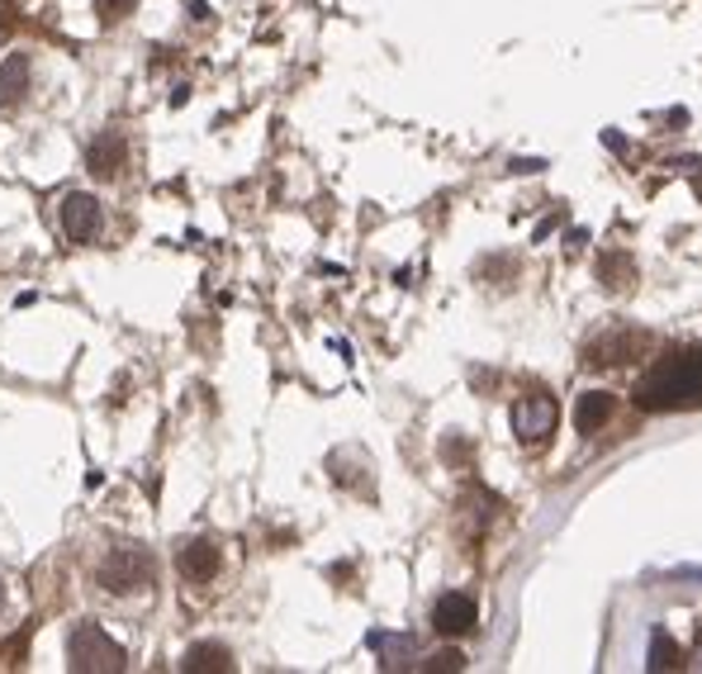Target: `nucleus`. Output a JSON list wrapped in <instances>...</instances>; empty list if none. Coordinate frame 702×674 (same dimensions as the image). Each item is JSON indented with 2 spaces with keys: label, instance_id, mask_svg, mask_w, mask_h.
Instances as JSON below:
<instances>
[{
  "label": "nucleus",
  "instance_id": "1",
  "mask_svg": "<svg viewBox=\"0 0 702 674\" xmlns=\"http://www.w3.org/2000/svg\"><path fill=\"white\" fill-rule=\"evenodd\" d=\"M698 404H702V347H683L674 357H664L636 385V409L646 413H679Z\"/></svg>",
  "mask_w": 702,
  "mask_h": 674
},
{
  "label": "nucleus",
  "instance_id": "2",
  "mask_svg": "<svg viewBox=\"0 0 702 674\" xmlns=\"http://www.w3.org/2000/svg\"><path fill=\"white\" fill-rule=\"evenodd\" d=\"M67 655H72L67 665L76 674H119L124 670V646L100 628V622H82L67 641Z\"/></svg>",
  "mask_w": 702,
  "mask_h": 674
},
{
  "label": "nucleus",
  "instance_id": "3",
  "mask_svg": "<svg viewBox=\"0 0 702 674\" xmlns=\"http://www.w3.org/2000/svg\"><path fill=\"white\" fill-rule=\"evenodd\" d=\"M100 585L109 593H138L152 585V556L142 547H115L100 566Z\"/></svg>",
  "mask_w": 702,
  "mask_h": 674
},
{
  "label": "nucleus",
  "instance_id": "4",
  "mask_svg": "<svg viewBox=\"0 0 702 674\" xmlns=\"http://www.w3.org/2000/svg\"><path fill=\"white\" fill-rule=\"evenodd\" d=\"M555 423H561V409H555L551 394H522L513 404V432H518V442H526V446L546 442L555 432Z\"/></svg>",
  "mask_w": 702,
  "mask_h": 674
},
{
  "label": "nucleus",
  "instance_id": "5",
  "mask_svg": "<svg viewBox=\"0 0 702 674\" xmlns=\"http://www.w3.org/2000/svg\"><path fill=\"white\" fill-rule=\"evenodd\" d=\"M62 229H67L72 243H91V238L100 233V200L86 196V190H72V196L62 200Z\"/></svg>",
  "mask_w": 702,
  "mask_h": 674
},
{
  "label": "nucleus",
  "instance_id": "6",
  "mask_svg": "<svg viewBox=\"0 0 702 674\" xmlns=\"http://www.w3.org/2000/svg\"><path fill=\"white\" fill-rule=\"evenodd\" d=\"M475 622H480V613H475L470 593H442L433 603V628L442 636H466V632H475Z\"/></svg>",
  "mask_w": 702,
  "mask_h": 674
},
{
  "label": "nucleus",
  "instance_id": "7",
  "mask_svg": "<svg viewBox=\"0 0 702 674\" xmlns=\"http://www.w3.org/2000/svg\"><path fill=\"white\" fill-rule=\"evenodd\" d=\"M176 570H181V580L185 585H210L214 575H219V547L214 541H181V551H176Z\"/></svg>",
  "mask_w": 702,
  "mask_h": 674
},
{
  "label": "nucleus",
  "instance_id": "8",
  "mask_svg": "<svg viewBox=\"0 0 702 674\" xmlns=\"http://www.w3.org/2000/svg\"><path fill=\"white\" fill-rule=\"evenodd\" d=\"M185 674H228L233 670V651L219 646V641H195L181 661Z\"/></svg>",
  "mask_w": 702,
  "mask_h": 674
},
{
  "label": "nucleus",
  "instance_id": "9",
  "mask_svg": "<svg viewBox=\"0 0 702 674\" xmlns=\"http://www.w3.org/2000/svg\"><path fill=\"white\" fill-rule=\"evenodd\" d=\"M617 413V394H608V390H588V394H579V404H574V428L579 432H598L603 423H608Z\"/></svg>",
  "mask_w": 702,
  "mask_h": 674
},
{
  "label": "nucleus",
  "instance_id": "10",
  "mask_svg": "<svg viewBox=\"0 0 702 674\" xmlns=\"http://www.w3.org/2000/svg\"><path fill=\"white\" fill-rule=\"evenodd\" d=\"M29 91V57L24 53H10L6 62H0V109L20 105Z\"/></svg>",
  "mask_w": 702,
  "mask_h": 674
},
{
  "label": "nucleus",
  "instance_id": "11",
  "mask_svg": "<svg viewBox=\"0 0 702 674\" xmlns=\"http://www.w3.org/2000/svg\"><path fill=\"white\" fill-rule=\"evenodd\" d=\"M86 167L95 176H115L124 167V138L119 134H100L91 143V152H86Z\"/></svg>",
  "mask_w": 702,
  "mask_h": 674
},
{
  "label": "nucleus",
  "instance_id": "12",
  "mask_svg": "<svg viewBox=\"0 0 702 674\" xmlns=\"http://www.w3.org/2000/svg\"><path fill=\"white\" fill-rule=\"evenodd\" d=\"M603 285H608V291H627V285H631V276H636V266L627 262V256H621V252H608V256H603Z\"/></svg>",
  "mask_w": 702,
  "mask_h": 674
},
{
  "label": "nucleus",
  "instance_id": "13",
  "mask_svg": "<svg viewBox=\"0 0 702 674\" xmlns=\"http://www.w3.org/2000/svg\"><path fill=\"white\" fill-rule=\"evenodd\" d=\"M683 661H679V646L669 636H656L650 641V670H679Z\"/></svg>",
  "mask_w": 702,
  "mask_h": 674
},
{
  "label": "nucleus",
  "instance_id": "14",
  "mask_svg": "<svg viewBox=\"0 0 702 674\" xmlns=\"http://www.w3.org/2000/svg\"><path fill=\"white\" fill-rule=\"evenodd\" d=\"M134 10H138V0H95V14H100L105 24H115V20H129Z\"/></svg>",
  "mask_w": 702,
  "mask_h": 674
},
{
  "label": "nucleus",
  "instance_id": "15",
  "mask_svg": "<svg viewBox=\"0 0 702 674\" xmlns=\"http://www.w3.org/2000/svg\"><path fill=\"white\" fill-rule=\"evenodd\" d=\"M427 670H466V655H460V651H442V655L427 661Z\"/></svg>",
  "mask_w": 702,
  "mask_h": 674
},
{
  "label": "nucleus",
  "instance_id": "16",
  "mask_svg": "<svg viewBox=\"0 0 702 674\" xmlns=\"http://www.w3.org/2000/svg\"><path fill=\"white\" fill-rule=\"evenodd\" d=\"M693 190H698V200H702V176H698V186H693Z\"/></svg>",
  "mask_w": 702,
  "mask_h": 674
},
{
  "label": "nucleus",
  "instance_id": "17",
  "mask_svg": "<svg viewBox=\"0 0 702 674\" xmlns=\"http://www.w3.org/2000/svg\"><path fill=\"white\" fill-rule=\"evenodd\" d=\"M698 665H702V646H698Z\"/></svg>",
  "mask_w": 702,
  "mask_h": 674
},
{
  "label": "nucleus",
  "instance_id": "18",
  "mask_svg": "<svg viewBox=\"0 0 702 674\" xmlns=\"http://www.w3.org/2000/svg\"><path fill=\"white\" fill-rule=\"evenodd\" d=\"M0 603H6V589H0Z\"/></svg>",
  "mask_w": 702,
  "mask_h": 674
}]
</instances>
